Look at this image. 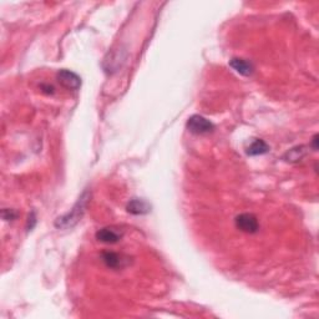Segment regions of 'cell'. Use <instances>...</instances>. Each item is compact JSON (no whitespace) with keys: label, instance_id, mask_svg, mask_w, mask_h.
Wrapping results in <instances>:
<instances>
[{"label":"cell","instance_id":"cell-1","mask_svg":"<svg viewBox=\"0 0 319 319\" xmlns=\"http://www.w3.org/2000/svg\"><path fill=\"white\" fill-rule=\"evenodd\" d=\"M87 198H89V193L84 192V195L79 198V201L76 202V204L73 207V209H71L69 214L59 217V219L57 220V222H55V226H57L58 228H64V230H65V228H71L73 226H75L82 217V215H84L85 208H86L87 204Z\"/></svg>","mask_w":319,"mask_h":319},{"label":"cell","instance_id":"cell-2","mask_svg":"<svg viewBox=\"0 0 319 319\" xmlns=\"http://www.w3.org/2000/svg\"><path fill=\"white\" fill-rule=\"evenodd\" d=\"M236 227L238 228L239 231L244 233H253L258 232L259 230V223L257 217L252 214H241L236 217L235 220Z\"/></svg>","mask_w":319,"mask_h":319},{"label":"cell","instance_id":"cell-3","mask_svg":"<svg viewBox=\"0 0 319 319\" xmlns=\"http://www.w3.org/2000/svg\"><path fill=\"white\" fill-rule=\"evenodd\" d=\"M187 129L190 130L192 134L196 135H203L208 134L214 130V125L209 120L204 119L203 116L193 115L188 119L187 121Z\"/></svg>","mask_w":319,"mask_h":319},{"label":"cell","instance_id":"cell-4","mask_svg":"<svg viewBox=\"0 0 319 319\" xmlns=\"http://www.w3.org/2000/svg\"><path fill=\"white\" fill-rule=\"evenodd\" d=\"M58 81L65 89L73 90V91H76L81 86V79H80V76L76 75L74 71L66 70V69H63V70H60L58 73Z\"/></svg>","mask_w":319,"mask_h":319},{"label":"cell","instance_id":"cell-5","mask_svg":"<svg viewBox=\"0 0 319 319\" xmlns=\"http://www.w3.org/2000/svg\"><path fill=\"white\" fill-rule=\"evenodd\" d=\"M122 237V232L115 227H105L101 228L96 232V239L102 243L113 244L118 243Z\"/></svg>","mask_w":319,"mask_h":319},{"label":"cell","instance_id":"cell-6","mask_svg":"<svg viewBox=\"0 0 319 319\" xmlns=\"http://www.w3.org/2000/svg\"><path fill=\"white\" fill-rule=\"evenodd\" d=\"M230 66L236 73H238L239 75L249 76L253 73V65L248 60L242 59V58H233L230 61Z\"/></svg>","mask_w":319,"mask_h":319},{"label":"cell","instance_id":"cell-7","mask_svg":"<svg viewBox=\"0 0 319 319\" xmlns=\"http://www.w3.org/2000/svg\"><path fill=\"white\" fill-rule=\"evenodd\" d=\"M101 258H102V262L105 263L106 267L113 268V270L122 268L125 265V262H126L121 254L115 253V252H103L101 254Z\"/></svg>","mask_w":319,"mask_h":319},{"label":"cell","instance_id":"cell-8","mask_svg":"<svg viewBox=\"0 0 319 319\" xmlns=\"http://www.w3.org/2000/svg\"><path fill=\"white\" fill-rule=\"evenodd\" d=\"M127 212H130L131 215H146L150 212L151 206L145 201V199L141 198H132L131 201L127 203Z\"/></svg>","mask_w":319,"mask_h":319},{"label":"cell","instance_id":"cell-9","mask_svg":"<svg viewBox=\"0 0 319 319\" xmlns=\"http://www.w3.org/2000/svg\"><path fill=\"white\" fill-rule=\"evenodd\" d=\"M270 151V146L265 143V141L260 139H254L251 142V145L247 147L246 152L248 156H258V155H264Z\"/></svg>","mask_w":319,"mask_h":319},{"label":"cell","instance_id":"cell-10","mask_svg":"<svg viewBox=\"0 0 319 319\" xmlns=\"http://www.w3.org/2000/svg\"><path fill=\"white\" fill-rule=\"evenodd\" d=\"M307 146H297V147L291 148V150L284 155V160L288 162H298L307 155Z\"/></svg>","mask_w":319,"mask_h":319},{"label":"cell","instance_id":"cell-11","mask_svg":"<svg viewBox=\"0 0 319 319\" xmlns=\"http://www.w3.org/2000/svg\"><path fill=\"white\" fill-rule=\"evenodd\" d=\"M2 216H3V220H5V221H14L15 219H17L18 212L14 211V209L4 208L2 212Z\"/></svg>","mask_w":319,"mask_h":319},{"label":"cell","instance_id":"cell-12","mask_svg":"<svg viewBox=\"0 0 319 319\" xmlns=\"http://www.w3.org/2000/svg\"><path fill=\"white\" fill-rule=\"evenodd\" d=\"M312 147L313 150L317 151L318 150V135H315L314 137H313V141H312Z\"/></svg>","mask_w":319,"mask_h":319}]
</instances>
